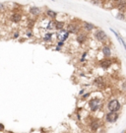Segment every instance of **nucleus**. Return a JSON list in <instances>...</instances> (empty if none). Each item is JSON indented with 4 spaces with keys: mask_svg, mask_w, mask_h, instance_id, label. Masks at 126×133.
<instances>
[{
    "mask_svg": "<svg viewBox=\"0 0 126 133\" xmlns=\"http://www.w3.org/2000/svg\"><path fill=\"white\" fill-rule=\"evenodd\" d=\"M18 36H19L18 34H15V36H14V38H18Z\"/></svg>",
    "mask_w": 126,
    "mask_h": 133,
    "instance_id": "22",
    "label": "nucleus"
},
{
    "mask_svg": "<svg viewBox=\"0 0 126 133\" xmlns=\"http://www.w3.org/2000/svg\"><path fill=\"white\" fill-rule=\"evenodd\" d=\"M110 64H111V61L110 60H108V59H107V60H104V61H102L100 62V66H102L103 68H108L109 66H110Z\"/></svg>",
    "mask_w": 126,
    "mask_h": 133,
    "instance_id": "12",
    "label": "nucleus"
},
{
    "mask_svg": "<svg viewBox=\"0 0 126 133\" xmlns=\"http://www.w3.org/2000/svg\"><path fill=\"white\" fill-rule=\"evenodd\" d=\"M95 38H96L97 41H107V34H106L103 30H97V31L95 33Z\"/></svg>",
    "mask_w": 126,
    "mask_h": 133,
    "instance_id": "3",
    "label": "nucleus"
},
{
    "mask_svg": "<svg viewBox=\"0 0 126 133\" xmlns=\"http://www.w3.org/2000/svg\"><path fill=\"white\" fill-rule=\"evenodd\" d=\"M83 26H84V29H85L87 32H91V31H93V30L96 28L95 25H93V24H91V23H88V22H84Z\"/></svg>",
    "mask_w": 126,
    "mask_h": 133,
    "instance_id": "7",
    "label": "nucleus"
},
{
    "mask_svg": "<svg viewBox=\"0 0 126 133\" xmlns=\"http://www.w3.org/2000/svg\"><path fill=\"white\" fill-rule=\"evenodd\" d=\"M63 27H64V23L63 22H55L54 23V28L56 30H63Z\"/></svg>",
    "mask_w": 126,
    "mask_h": 133,
    "instance_id": "14",
    "label": "nucleus"
},
{
    "mask_svg": "<svg viewBox=\"0 0 126 133\" xmlns=\"http://www.w3.org/2000/svg\"><path fill=\"white\" fill-rule=\"evenodd\" d=\"M63 43H64V42H62V41H59V42H58V46H62V45H63Z\"/></svg>",
    "mask_w": 126,
    "mask_h": 133,
    "instance_id": "19",
    "label": "nucleus"
},
{
    "mask_svg": "<svg viewBox=\"0 0 126 133\" xmlns=\"http://www.w3.org/2000/svg\"><path fill=\"white\" fill-rule=\"evenodd\" d=\"M83 93H84V90H81V91H80V95H82Z\"/></svg>",
    "mask_w": 126,
    "mask_h": 133,
    "instance_id": "21",
    "label": "nucleus"
},
{
    "mask_svg": "<svg viewBox=\"0 0 126 133\" xmlns=\"http://www.w3.org/2000/svg\"><path fill=\"white\" fill-rule=\"evenodd\" d=\"M86 40H87V37H86L84 34H79V35H78V37H77V41H78V42H79V43H83V42H85V41H86Z\"/></svg>",
    "mask_w": 126,
    "mask_h": 133,
    "instance_id": "11",
    "label": "nucleus"
},
{
    "mask_svg": "<svg viewBox=\"0 0 126 133\" xmlns=\"http://www.w3.org/2000/svg\"><path fill=\"white\" fill-rule=\"evenodd\" d=\"M103 53L106 55V56H110L111 54V50H110V47L108 45H105L103 47Z\"/></svg>",
    "mask_w": 126,
    "mask_h": 133,
    "instance_id": "10",
    "label": "nucleus"
},
{
    "mask_svg": "<svg viewBox=\"0 0 126 133\" xmlns=\"http://www.w3.org/2000/svg\"><path fill=\"white\" fill-rule=\"evenodd\" d=\"M4 129V125L2 123H0V130H3Z\"/></svg>",
    "mask_w": 126,
    "mask_h": 133,
    "instance_id": "17",
    "label": "nucleus"
},
{
    "mask_svg": "<svg viewBox=\"0 0 126 133\" xmlns=\"http://www.w3.org/2000/svg\"><path fill=\"white\" fill-rule=\"evenodd\" d=\"M46 14H47V16L48 17H50V18H55L56 17V12H54V11H52V10H47L46 11Z\"/></svg>",
    "mask_w": 126,
    "mask_h": 133,
    "instance_id": "15",
    "label": "nucleus"
},
{
    "mask_svg": "<svg viewBox=\"0 0 126 133\" xmlns=\"http://www.w3.org/2000/svg\"><path fill=\"white\" fill-rule=\"evenodd\" d=\"M107 109L109 113H117L120 110V102L118 100H111L107 103Z\"/></svg>",
    "mask_w": 126,
    "mask_h": 133,
    "instance_id": "1",
    "label": "nucleus"
},
{
    "mask_svg": "<svg viewBox=\"0 0 126 133\" xmlns=\"http://www.w3.org/2000/svg\"><path fill=\"white\" fill-rule=\"evenodd\" d=\"M30 12L32 13V15H39V12H40V10H39V7H36V6H34V7H31V9H30Z\"/></svg>",
    "mask_w": 126,
    "mask_h": 133,
    "instance_id": "13",
    "label": "nucleus"
},
{
    "mask_svg": "<svg viewBox=\"0 0 126 133\" xmlns=\"http://www.w3.org/2000/svg\"><path fill=\"white\" fill-rule=\"evenodd\" d=\"M21 19H22V17H21V15H20V14H18V13H15V14H13V15L11 16V21H12V22H14V23H18V22H20V21H21Z\"/></svg>",
    "mask_w": 126,
    "mask_h": 133,
    "instance_id": "8",
    "label": "nucleus"
},
{
    "mask_svg": "<svg viewBox=\"0 0 126 133\" xmlns=\"http://www.w3.org/2000/svg\"><path fill=\"white\" fill-rule=\"evenodd\" d=\"M2 9H3V5H2V4H0V11H1Z\"/></svg>",
    "mask_w": 126,
    "mask_h": 133,
    "instance_id": "20",
    "label": "nucleus"
},
{
    "mask_svg": "<svg viewBox=\"0 0 126 133\" xmlns=\"http://www.w3.org/2000/svg\"><path fill=\"white\" fill-rule=\"evenodd\" d=\"M89 105L91 108V111L96 112V111H97L100 108V105H102V102H100V100H98V99H94V100H92L89 102Z\"/></svg>",
    "mask_w": 126,
    "mask_h": 133,
    "instance_id": "2",
    "label": "nucleus"
},
{
    "mask_svg": "<svg viewBox=\"0 0 126 133\" xmlns=\"http://www.w3.org/2000/svg\"><path fill=\"white\" fill-rule=\"evenodd\" d=\"M89 96H90V94H89V93H87L86 95H84V96H83V98H84V99H86V98H88Z\"/></svg>",
    "mask_w": 126,
    "mask_h": 133,
    "instance_id": "18",
    "label": "nucleus"
},
{
    "mask_svg": "<svg viewBox=\"0 0 126 133\" xmlns=\"http://www.w3.org/2000/svg\"><path fill=\"white\" fill-rule=\"evenodd\" d=\"M99 122H98V120H97V119H95V120H93L92 122H91V128H92V130L93 131H96L98 127H99Z\"/></svg>",
    "mask_w": 126,
    "mask_h": 133,
    "instance_id": "9",
    "label": "nucleus"
},
{
    "mask_svg": "<svg viewBox=\"0 0 126 133\" xmlns=\"http://www.w3.org/2000/svg\"><path fill=\"white\" fill-rule=\"evenodd\" d=\"M57 39H58V41H62V42H64V41L68 38V36H69V34L67 33V31H65V30H60L58 33H57Z\"/></svg>",
    "mask_w": 126,
    "mask_h": 133,
    "instance_id": "4",
    "label": "nucleus"
},
{
    "mask_svg": "<svg viewBox=\"0 0 126 133\" xmlns=\"http://www.w3.org/2000/svg\"><path fill=\"white\" fill-rule=\"evenodd\" d=\"M106 118L108 122H115L118 119V114L117 113H108L106 115Z\"/></svg>",
    "mask_w": 126,
    "mask_h": 133,
    "instance_id": "5",
    "label": "nucleus"
},
{
    "mask_svg": "<svg viewBox=\"0 0 126 133\" xmlns=\"http://www.w3.org/2000/svg\"><path fill=\"white\" fill-rule=\"evenodd\" d=\"M51 37H52V35H51V34H47L46 36H44L43 41H49L50 40H51Z\"/></svg>",
    "mask_w": 126,
    "mask_h": 133,
    "instance_id": "16",
    "label": "nucleus"
},
{
    "mask_svg": "<svg viewBox=\"0 0 126 133\" xmlns=\"http://www.w3.org/2000/svg\"><path fill=\"white\" fill-rule=\"evenodd\" d=\"M78 31H79V27H78L76 24L71 23V24L69 25V28H68V30H67V33H68V34H69V33H71V34H76V33H78Z\"/></svg>",
    "mask_w": 126,
    "mask_h": 133,
    "instance_id": "6",
    "label": "nucleus"
}]
</instances>
